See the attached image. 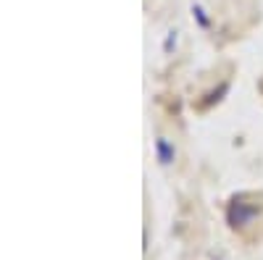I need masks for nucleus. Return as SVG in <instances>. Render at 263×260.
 I'll use <instances>...</instances> for the list:
<instances>
[{"label": "nucleus", "mask_w": 263, "mask_h": 260, "mask_svg": "<svg viewBox=\"0 0 263 260\" xmlns=\"http://www.w3.org/2000/svg\"><path fill=\"white\" fill-rule=\"evenodd\" d=\"M156 161H158L161 168H171L174 166V161H177V145H174V139H168L163 134L156 139Z\"/></svg>", "instance_id": "1"}, {"label": "nucleus", "mask_w": 263, "mask_h": 260, "mask_svg": "<svg viewBox=\"0 0 263 260\" xmlns=\"http://www.w3.org/2000/svg\"><path fill=\"white\" fill-rule=\"evenodd\" d=\"M255 221V208H245L242 203H232L229 205V224L234 229H242V226H250Z\"/></svg>", "instance_id": "2"}, {"label": "nucleus", "mask_w": 263, "mask_h": 260, "mask_svg": "<svg viewBox=\"0 0 263 260\" xmlns=\"http://www.w3.org/2000/svg\"><path fill=\"white\" fill-rule=\"evenodd\" d=\"M192 11H195L197 21H200V27H208V24H211V21H208V16H205V11H203L200 6H192Z\"/></svg>", "instance_id": "3"}]
</instances>
